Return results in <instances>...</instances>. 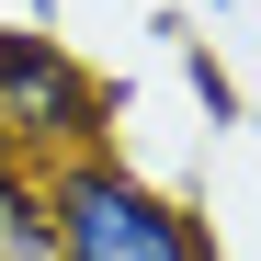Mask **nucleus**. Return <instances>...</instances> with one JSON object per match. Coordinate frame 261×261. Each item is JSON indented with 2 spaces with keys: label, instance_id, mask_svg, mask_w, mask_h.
<instances>
[{
  "label": "nucleus",
  "instance_id": "20e7f679",
  "mask_svg": "<svg viewBox=\"0 0 261 261\" xmlns=\"http://www.w3.org/2000/svg\"><path fill=\"white\" fill-rule=\"evenodd\" d=\"M193 102H204V114H216V125H239V80H227V68H216V57H204V46H193Z\"/></svg>",
  "mask_w": 261,
  "mask_h": 261
},
{
  "label": "nucleus",
  "instance_id": "f257e3e1",
  "mask_svg": "<svg viewBox=\"0 0 261 261\" xmlns=\"http://www.w3.org/2000/svg\"><path fill=\"white\" fill-rule=\"evenodd\" d=\"M46 261H227L204 227V204L193 193H170L148 159H125L114 137L102 148H80L46 170Z\"/></svg>",
  "mask_w": 261,
  "mask_h": 261
},
{
  "label": "nucleus",
  "instance_id": "0eeeda50",
  "mask_svg": "<svg viewBox=\"0 0 261 261\" xmlns=\"http://www.w3.org/2000/svg\"><path fill=\"white\" fill-rule=\"evenodd\" d=\"M0 159H12V148H0Z\"/></svg>",
  "mask_w": 261,
  "mask_h": 261
},
{
  "label": "nucleus",
  "instance_id": "f03ea898",
  "mask_svg": "<svg viewBox=\"0 0 261 261\" xmlns=\"http://www.w3.org/2000/svg\"><path fill=\"white\" fill-rule=\"evenodd\" d=\"M102 137H114V80L80 57V34L0 12V148L57 170L80 148H102Z\"/></svg>",
  "mask_w": 261,
  "mask_h": 261
},
{
  "label": "nucleus",
  "instance_id": "39448f33",
  "mask_svg": "<svg viewBox=\"0 0 261 261\" xmlns=\"http://www.w3.org/2000/svg\"><path fill=\"white\" fill-rule=\"evenodd\" d=\"M0 12H23V23H57V0H0Z\"/></svg>",
  "mask_w": 261,
  "mask_h": 261
},
{
  "label": "nucleus",
  "instance_id": "7ed1b4c3",
  "mask_svg": "<svg viewBox=\"0 0 261 261\" xmlns=\"http://www.w3.org/2000/svg\"><path fill=\"white\" fill-rule=\"evenodd\" d=\"M46 170L34 159H0V261H46Z\"/></svg>",
  "mask_w": 261,
  "mask_h": 261
},
{
  "label": "nucleus",
  "instance_id": "423d86ee",
  "mask_svg": "<svg viewBox=\"0 0 261 261\" xmlns=\"http://www.w3.org/2000/svg\"><path fill=\"white\" fill-rule=\"evenodd\" d=\"M204 12H239V0H204Z\"/></svg>",
  "mask_w": 261,
  "mask_h": 261
}]
</instances>
